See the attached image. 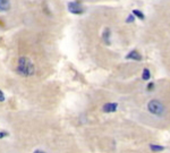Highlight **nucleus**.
Wrapping results in <instances>:
<instances>
[{"instance_id":"nucleus-14","label":"nucleus","mask_w":170,"mask_h":153,"mask_svg":"<svg viewBox=\"0 0 170 153\" xmlns=\"http://www.w3.org/2000/svg\"><path fill=\"white\" fill-rule=\"evenodd\" d=\"M6 135H8L7 133H4V132H0V138H2V137H5Z\"/></svg>"},{"instance_id":"nucleus-7","label":"nucleus","mask_w":170,"mask_h":153,"mask_svg":"<svg viewBox=\"0 0 170 153\" xmlns=\"http://www.w3.org/2000/svg\"><path fill=\"white\" fill-rule=\"evenodd\" d=\"M103 41L106 44H110V30L106 28L103 32Z\"/></svg>"},{"instance_id":"nucleus-5","label":"nucleus","mask_w":170,"mask_h":153,"mask_svg":"<svg viewBox=\"0 0 170 153\" xmlns=\"http://www.w3.org/2000/svg\"><path fill=\"white\" fill-rule=\"evenodd\" d=\"M126 59H132V60H137V61H140V60H142V56H141L136 50H133L126 56Z\"/></svg>"},{"instance_id":"nucleus-6","label":"nucleus","mask_w":170,"mask_h":153,"mask_svg":"<svg viewBox=\"0 0 170 153\" xmlns=\"http://www.w3.org/2000/svg\"><path fill=\"white\" fill-rule=\"evenodd\" d=\"M9 8H10L9 0H0V13L9 10Z\"/></svg>"},{"instance_id":"nucleus-11","label":"nucleus","mask_w":170,"mask_h":153,"mask_svg":"<svg viewBox=\"0 0 170 153\" xmlns=\"http://www.w3.org/2000/svg\"><path fill=\"white\" fill-rule=\"evenodd\" d=\"M135 21V16L133 15V14H130V15H128V17H127V19H126V22L127 23H133V22Z\"/></svg>"},{"instance_id":"nucleus-4","label":"nucleus","mask_w":170,"mask_h":153,"mask_svg":"<svg viewBox=\"0 0 170 153\" xmlns=\"http://www.w3.org/2000/svg\"><path fill=\"white\" fill-rule=\"evenodd\" d=\"M117 107L118 104L117 103H113V102H109V103H106L103 106V111L107 113L109 112H115L116 110H117Z\"/></svg>"},{"instance_id":"nucleus-15","label":"nucleus","mask_w":170,"mask_h":153,"mask_svg":"<svg viewBox=\"0 0 170 153\" xmlns=\"http://www.w3.org/2000/svg\"><path fill=\"white\" fill-rule=\"evenodd\" d=\"M33 153H45V152H43V151H41V150H35Z\"/></svg>"},{"instance_id":"nucleus-8","label":"nucleus","mask_w":170,"mask_h":153,"mask_svg":"<svg viewBox=\"0 0 170 153\" xmlns=\"http://www.w3.org/2000/svg\"><path fill=\"white\" fill-rule=\"evenodd\" d=\"M150 149L153 152H159V151H163L164 147L161 145H157V144H150Z\"/></svg>"},{"instance_id":"nucleus-3","label":"nucleus","mask_w":170,"mask_h":153,"mask_svg":"<svg viewBox=\"0 0 170 153\" xmlns=\"http://www.w3.org/2000/svg\"><path fill=\"white\" fill-rule=\"evenodd\" d=\"M67 9L72 14H75V15H81V14H83V11H84V7L82 6V4H79V2H75V1L68 2Z\"/></svg>"},{"instance_id":"nucleus-9","label":"nucleus","mask_w":170,"mask_h":153,"mask_svg":"<svg viewBox=\"0 0 170 153\" xmlns=\"http://www.w3.org/2000/svg\"><path fill=\"white\" fill-rule=\"evenodd\" d=\"M150 77H151V73H150V70L147 69V68H144V69H143V74H142V78L144 79V81H149Z\"/></svg>"},{"instance_id":"nucleus-2","label":"nucleus","mask_w":170,"mask_h":153,"mask_svg":"<svg viewBox=\"0 0 170 153\" xmlns=\"http://www.w3.org/2000/svg\"><path fill=\"white\" fill-rule=\"evenodd\" d=\"M147 110L152 115L157 116V117H161V116H163L166 109H164V106L161 101L157 100V99H153V100H151L147 103Z\"/></svg>"},{"instance_id":"nucleus-1","label":"nucleus","mask_w":170,"mask_h":153,"mask_svg":"<svg viewBox=\"0 0 170 153\" xmlns=\"http://www.w3.org/2000/svg\"><path fill=\"white\" fill-rule=\"evenodd\" d=\"M17 73L22 76H32V75L35 73V67H34L33 62L31 61L28 58L26 57H21L18 59V62H17V68H16Z\"/></svg>"},{"instance_id":"nucleus-10","label":"nucleus","mask_w":170,"mask_h":153,"mask_svg":"<svg viewBox=\"0 0 170 153\" xmlns=\"http://www.w3.org/2000/svg\"><path fill=\"white\" fill-rule=\"evenodd\" d=\"M133 15L136 16V17H138V18L142 19V21L145 18V17H144V14H143L141 10H137V9H134V10H133Z\"/></svg>"},{"instance_id":"nucleus-12","label":"nucleus","mask_w":170,"mask_h":153,"mask_svg":"<svg viewBox=\"0 0 170 153\" xmlns=\"http://www.w3.org/2000/svg\"><path fill=\"white\" fill-rule=\"evenodd\" d=\"M153 87H154V83H150V84H147V91H152L153 90Z\"/></svg>"},{"instance_id":"nucleus-13","label":"nucleus","mask_w":170,"mask_h":153,"mask_svg":"<svg viewBox=\"0 0 170 153\" xmlns=\"http://www.w3.org/2000/svg\"><path fill=\"white\" fill-rule=\"evenodd\" d=\"M2 101H5V94L2 93V91L0 90V102H2Z\"/></svg>"}]
</instances>
